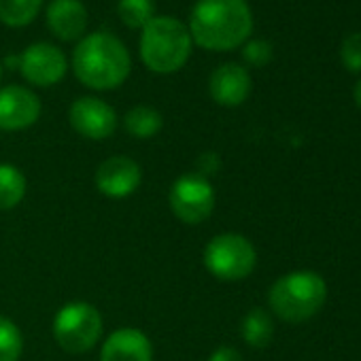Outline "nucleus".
Listing matches in <instances>:
<instances>
[{"label":"nucleus","instance_id":"1","mask_svg":"<svg viewBox=\"0 0 361 361\" xmlns=\"http://www.w3.org/2000/svg\"><path fill=\"white\" fill-rule=\"evenodd\" d=\"M188 30L202 49L232 51L249 41L253 16L245 0H198Z\"/></svg>","mask_w":361,"mask_h":361},{"label":"nucleus","instance_id":"2","mask_svg":"<svg viewBox=\"0 0 361 361\" xmlns=\"http://www.w3.org/2000/svg\"><path fill=\"white\" fill-rule=\"evenodd\" d=\"M73 71L85 87L109 92L128 79L132 71L130 51L115 35L92 32L75 47Z\"/></svg>","mask_w":361,"mask_h":361},{"label":"nucleus","instance_id":"3","mask_svg":"<svg viewBox=\"0 0 361 361\" xmlns=\"http://www.w3.org/2000/svg\"><path fill=\"white\" fill-rule=\"evenodd\" d=\"M192 37L185 24L168 16H155L140 30L142 64L157 75L180 71L192 56Z\"/></svg>","mask_w":361,"mask_h":361},{"label":"nucleus","instance_id":"4","mask_svg":"<svg viewBox=\"0 0 361 361\" xmlns=\"http://www.w3.org/2000/svg\"><path fill=\"white\" fill-rule=\"evenodd\" d=\"M327 300V285L314 270H295L274 281L268 293L272 312L287 323L312 319Z\"/></svg>","mask_w":361,"mask_h":361},{"label":"nucleus","instance_id":"5","mask_svg":"<svg viewBox=\"0 0 361 361\" xmlns=\"http://www.w3.org/2000/svg\"><path fill=\"white\" fill-rule=\"evenodd\" d=\"M51 331L60 348L71 355H81L92 350L100 340L102 314L90 302H68L56 312Z\"/></svg>","mask_w":361,"mask_h":361},{"label":"nucleus","instance_id":"6","mask_svg":"<svg viewBox=\"0 0 361 361\" xmlns=\"http://www.w3.org/2000/svg\"><path fill=\"white\" fill-rule=\"evenodd\" d=\"M204 266L219 281H243L247 279L257 264V251L253 243L236 232L217 234L204 247Z\"/></svg>","mask_w":361,"mask_h":361},{"label":"nucleus","instance_id":"7","mask_svg":"<svg viewBox=\"0 0 361 361\" xmlns=\"http://www.w3.org/2000/svg\"><path fill=\"white\" fill-rule=\"evenodd\" d=\"M215 202L217 196L213 183L198 172L180 174L168 192V204L172 215L188 226L204 224L213 215Z\"/></svg>","mask_w":361,"mask_h":361},{"label":"nucleus","instance_id":"8","mask_svg":"<svg viewBox=\"0 0 361 361\" xmlns=\"http://www.w3.org/2000/svg\"><path fill=\"white\" fill-rule=\"evenodd\" d=\"M20 71L24 79L37 87H51L68 73L64 51L51 43H32L20 56Z\"/></svg>","mask_w":361,"mask_h":361},{"label":"nucleus","instance_id":"9","mask_svg":"<svg viewBox=\"0 0 361 361\" xmlns=\"http://www.w3.org/2000/svg\"><path fill=\"white\" fill-rule=\"evenodd\" d=\"M68 121L77 134L87 140H104L117 130V113L115 109L94 96L77 98L68 109Z\"/></svg>","mask_w":361,"mask_h":361},{"label":"nucleus","instance_id":"10","mask_svg":"<svg viewBox=\"0 0 361 361\" xmlns=\"http://www.w3.org/2000/svg\"><path fill=\"white\" fill-rule=\"evenodd\" d=\"M142 183V168L128 155H111L96 170V188L106 198H128Z\"/></svg>","mask_w":361,"mask_h":361},{"label":"nucleus","instance_id":"11","mask_svg":"<svg viewBox=\"0 0 361 361\" xmlns=\"http://www.w3.org/2000/svg\"><path fill=\"white\" fill-rule=\"evenodd\" d=\"M41 117L39 96L22 85L0 87V130L18 132L35 126Z\"/></svg>","mask_w":361,"mask_h":361},{"label":"nucleus","instance_id":"12","mask_svg":"<svg viewBox=\"0 0 361 361\" xmlns=\"http://www.w3.org/2000/svg\"><path fill=\"white\" fill-rule=\"evenodd\" d=\"M251 75L245 66L240 64H221L219 68H215V73L211 75L209 81V92L213 96V100L221 106H240L249 94H251Z\"/></svg>","mask_w":361,"mask_h":361},{"label":"nucleus","instance_id":"13","mask_svg":"<svg viewBox=\"0 0 361 361\" xmlns=\"http://www.w3.org/2000/svg\"><path fill=\"white\" fill-rule=\"evenodd\" d=\"M100 361H153V344L145 331L121 327L104 340Z\"/></svg>","mask_w":361,"mask_h":361},{"label":"nucleus","instance_id":"14","mask_svg":"<svg viewBox=\"0 0 361 361\" xmlns=\"http://www.w3.org/2000/svg\"><path fill=\"white\" fill-rule=\"evenodd\" d=\"M47 26L60 41H77L87 28V9L81 0H51Z\"/></svg>","mask_w":361,"mask_h":361},{"label":"nucleus","instance_id":"15","mask_svg":"<svg viewBox=\"0 0 361 361\" xmlns=\"http://www.w3.org/2000/svg\"><path fill=\"white\" fill-rule=\"evenodd\" d=\"M240 336L249 346L266 348L274 336V321L270 312L264 308H251L240 323Z\"/></svg>","mask_w":361,"mask_h":361},{"label":"nucleus","instance_id":"16","mask_svg":"<svg viewBox=\"0 0 361 361\" xmlns=\"http://www.w3.org/2000/svg\"><path fill=\"white\" fill-rule=\"evenodd\" d=\"M164 126V117L157 109L147 106V104H138L132 106L126 117H123V128L130 136L138 138V140H147L153 138Z\"/></svg>","mask_w":361,"mask_h":361},{"label":"nucleus","instance_id":"17","mask_svg":"<svg viewBox=\"0 0 361 361\" xmlns=\"http://www.w3.org/2000/svg\"><path fill=\"white\" fill-rule=\"evenodd\" d=\"M28 190L24 172L13 164H0V211H13L20 207Z\"/></svg>","mask_w":361,"mask_h":361},{"label":"nucleus","instance_id":"18","mask_svg":"<svg viewBox=\"0 0 361 361\" xmlns=\"http://www.w3.org/2000/svg\"><path fill=\"white\" fill-rule=\"evenodd\" d=\"M43 7V0H0V22L9 28L32 24Z\"/></svg>","mask_w":361,"mask_h":361},{"label":"nucleus","instance_id":"19","mask_svg":"<svg viewBox=\"0 0 361 361\" xmlns=\"http://www.w3.org/2000/svg\"><path fill=\"white\" fill-rule=\"evenodd\" d=\"M117 16L128 28L142 30L155 18V5L153 0H119Z\"/></svg>","mask_w":361,"mask_h":361},{"label":"nucleus","instance_id":"20","mask_svg":"<svg viewBox=\"0 0 361 361\" xmlns=\"http://www.w3.org/2000/svg\"><path fill=\"white\" fill-rule=\"evenodd\" d=\"M24 353V336L9 319L0 317V361H20Z\"/></svg>","mask_w":361,"mask_h":361},{"label":"nucleus","instance_id":"21","mask_svg":"<svg viewBox=\"0 0 361 361\" xmlns=\"http://www.w3.org/2000/svg\"><path fill=\"white\" fill-rule=\"evenodd\" d=\"M274 56V49H272V43L266 41V39H253V41H247L245 47H243V58L247 64L251 66H266Z\"/></svg>","mask_w":361,"mask_h":361},{"label":"nucleus","instance_id":"22","mask_svg":"<svg viewBox=\"0 0 361 361\" xmlns=\"http://www.w3.org/2000/svg\"><path fill=\"white\" fill-rule=\"evenodd\" d=\"M340 60H342V64H344L346 71H350V73H361V35H359V32L348 35V37L342 41Z\"/></svg>","mask_w":361,"mask_h":361},{"label":"nucleus","instance_id":"23","mask_svg":"<svg viewBox=\"0 0 361 361\" xmlns=\"http://www.w3.org/2000/svg\"><path fill=\"white\" fill-rule=\"evenodd\" d=\"M219 157H217V153H202L200 157H198V174H202V176H207L209 178V174H213L217 168H219Z\"/></svg>","mask_w":361,"mask_h":361},{"label":"nucleus","instance_id":"24","mask_svg":"<svg viewBox=\"0 0 361 361\" xmlns=\"http://www.w3.org/2000/svg\"><path fill=\"white\" fill-rule=\"evenodd\" d=\"M209 361H243V355L234 346H219L217 350H213Z\"/></svg>","mask_w":361,"mask_h":361},{"label":"nucleus","instance_id":"25","mask_svg":"<svg viewBox=\"0 0 361 361\" xmlns=\"http://www.w3.org/2000/svg\"><path fill=\"white\" fill-rule=\"evenodd\" d=\"M355 102H357V106L361 109V79H359L357 85H355Z\"/></svg>","mask_w":361,"mask_h":361},{"label":"nucleus","instance_id":"26","mask_svg":"<svg viewBox=\"0 0 361 361\" xmlns=\"http://www.w3.org/2000/svg\"><path fill=\"white\" fill-rule=\"evenodd\" d=\"M0 73H3V66H0Z\"/></svg>","mask_w":361,"mask_h":361},{"label":"nucleus","instance_id":"27","mask_svg":"<svg viewBox=\"0 0 361 361\" xmlns=\"http://www.w3.org/2000/svg\"><path fill=\"white\" fill-rule=\"evenodd\" d=\"M245 3H247V0H245Z\"/></svg>","mask_w":361,"mask_h":361}]
</instances>
